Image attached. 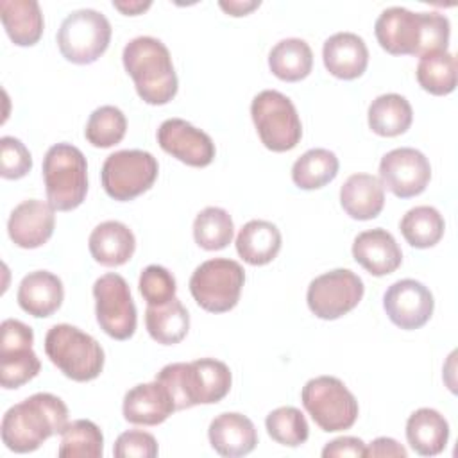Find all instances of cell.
Masks as SVG:
<instances>
[{"instance_id":"30bf717a","label":"cell","mask_w":458,"mask_h":458,"mask_svg":"<svg viewBox=\"0 0 458 458\" xmlns=\"http://www.w3.org/2000/svg\"><path fill=\"white\" fill-rule=\"evenodd\" d=\"M111 23L95 9H77L70 13L59 30L57 47L63 57L75 64L95 63L109 47Z\"/></svg>"},{"instance_id":"ab89813d","label":"cell","mask_w":458,"mask_h":458,"mask_svg":"<svg viewBox=\"0 0 458 458\" xmlns=\"http://www.w3.org/2000/svg\"><path fill=\"white\" fill-rule=\"evenodd\" d=\"M32 168L29 148L14 136L0 138V175L4 179H21Z\"/></svg>"},{"instance_id":"52a82bcc","label":"cell","mask_w":458,"mask_h":458,"mask_svg":"<svg viewBox=\"0 0 458 458\" xmlns=\"http://www.w3.org/2000/svg\"><path fill=\"white\" fill-rule=\"evenodd\" d=\"M250 116L261 143L272 152L292 150L302 138V123L297 109L281 91H259L252 98Z\"/></svg>"},{"instance_id":"44dd1931","label":"cell","mask_w":458,"mask_h":458,"mask_svg":"<svg viewBox=\"0 0 458 458\" xmlns=\"http://www.w3.org/2000/svg\"><path fill=\"white\" fill-rule=\"evenodd\" d=\"M322 59L326 70L344 81L363 75L369 64V48L354 32H336L324 41Z\"/></svg>"},{"instance_id":"8d00e7d4","label":"cell","mask_w":458,"mask_h":458,"mask_svg":"<svg viewBox=\"0 0 458 458\" xmlns=\"http://www.w3.org/2000/svg\"><path fill=\"white\" fill-rule=\"evenodd\" d=\"M127 131V118L114 106L97 107L86 123L84 136L97 148H109L120 143Z\"/></svg>"},{"instance_id":"4dcf8cb0","label":"cell","mask_w":458,"mask_h":458,"mask_svg":"<svg viewBox=\"0 0 458 458\" xmlns=\"http://www.w3.org/2000/svg\"><path fill=\"white\" fill-rule=\"evenodd\" d=\"M268 68L281 81H302L313 68L311 47L299 38L281 39L272 47L268 54Z\"/></svg>"},{"instance_id":"83f0119b","label":"cell","mask_w":458,"mask_h":458,"mask_svg":"<svg viewBox=\"0 0 458 458\" xmlns=\"http://www.w3.org/2000/svg\"><path fill=\"white\" fill-rule=\"evenodd\" d=\"M281 243V231L268 220H249L236 236V250L240 258L254 267L276 259Z\"/></svg>"},{"instance_id":"5b68a950","label":"cell","mask_w":458,"mask_h":458,"mask_svg":"<svg viewBox=\"0 0 458 458\" xmlns=\"http://www.w3.org/2000/svg\"><path fill=\"white\" fill-rule=\"evenodd\" d=\"M45 352L68 379L77 383L98 377L106 361L102 345L72 324H55L47 331Z\"/></svg>"},{"instance_id":"7c38bea8","label":"cell","mask_w":458,"mask_h":458,"mask_svg":"<svg viewBox=\"0 0 458 458\" xmlns=\"http://www.w3.org/2000/svg\"><path fill=\"white\" fill-rule=\"evenodd\" d=\"M93 297L100 329L114 340H129L136 331L138 315L127 281L114 272L104 274L93 284Z\"/></svg>"},{"instance_id":"f546056e","label":"cell","mask_w":458,"mask_h":458,"mask_svg":"<svg viewBox=\"0 0 458 458\" xmlns=\"http://www.w3.org/2000/svg\"><path fill=\"white\" fill-rule=\"evenodd\" d=\"M369 127L377 136L394 138L406 132L413 122L410 102L397 93H385L369 106Z\"/></svg>"},{"instance_id":"d6a6232c","label":"cell","mask_w":458,"mask_h":458,"mask_svg":"<svg viewBox=\"0 0 458 458\" xmlns=\"http://www.w3.org/2000/svg\"><path fill=\"white\" fill-rule=\"evenodd\" d=\"M399 229L411 247L429 249L444 236L445 222L440 211L433 206H415L404 213Z\"/></svg>"},{"instance_id":"f35d334b","label":"cell","mask_w":458,"mask_h":458,"mask_svg":"<svg viewBox=\"0 0 458 458\" xmlns=\"http://www.w3.org/2000/svg\"><path fill=\"white\" fill-rule=\"evenodd\" d=\"M140 293L147 301V306H159L175 297V277L161 265H148L140 274Z\"/></svg>"},{"instance_id":"8fae6325","label":"cell","mask_w":458,"mask_h":458,"mask_svg":"<svg viewBox=\"0 0 458 458\" xmlns=\"http://www.w3.org/2000/svg\"><path fill=\"white\" fill-rule=\"evenodd\" d=\"M157 172V159L150 152L131 148L109 154L102 165L100 179L111 199L127 202L150 190Z\"/></svg>"},{"instance_id":"d590c367","label":"cell","mask_w":458,"mask_h":458,"mask_svg":"<svg viewBox=\"0 0 458 458\" xmlns=\"http://www.w3.org/2000/svg\"><path fill=\"white\" fill-rule=\"evenodd\" d=\"M234 234L231 215L216 206L204 208L193 220V238L204 250L225 249Z\"/></svg>"},{"instance_id":"b9f144b4","label":"cell","mask_w":458,"mask_h":458,"mask_svg":"<svg viewBox=\"0 0 458 458\" xmlns=\"http://www.w3.org/2000/svg\"><path fill=\"white\" fill-rule=\"evenodd\" d=\"M324 458H340V456H365V442L358 437H340L326 444L322 449Z\"/></svg>"},{"instance_id":"277c9868","label":"cell","mask_w":458,"mask_h":458,"mask_svg":"<svg viewBox=\"0 0 458 458\" xmlns=\"http://www.w3.org/2000/svg\"><path fill=\"white\" fill-rule=\"evenodd\" d=\"M140 98L150 106L168 104L177 93V73L166 45L152 36L131 39L122 54Z\"/></svg>"},{"instance_id":"d4e9b609","label":"cell","mask_w":458,"mask_h":458,"mask_svg":"<svg viewBox=\"0 0 458 458\" xmlns=\"http://www.w3.org/2000/svg\"><path fill=\"white\" fill-rule=\"evenodd\" d=\"M340 204L354 220H372L385 206V188L370 174H352L340 188Z\"/></svg>"},{"instance_id":"603a6c76","label":"cell","mask_w":458,"mask_h":458,"mask_svg":"<svg viewBox=\"0 0 458 458\" xmlns=\"http://www.w3.org/2000/svg\"><path fill=\"white\" fill-rule=\"evenodd\" d=\"M16 299L25 313L36 318L50 317L63 304V281L48 270L30 272L21 279Z\"/></svg>"},{"instance_id":"7a4b0ae2","label":"cell","mask_w":458,"mask_h":458,"mask_svg":"<svg viewBox=\"0 0 458 458\" xmlns=\"http://www.w3.org/2000/svg\"><path fill=\"white\" fill-rule=\"evenodd\" d=\"M68 426V408L54 394L38 392L11 406L2 419V442L14 453H32Z\"/></svg>"},{"instance_id":"d6986e66","label":"cell","mask_w":458,"mask_h":458,"mask_svg":"<svg viewBox=\"0 0 458 458\" xmlns=\"http://www.w3.org/2000/svg\"><path fill=\"white\" fill-rule=\"evenodd\" d=\"M352 258L376 277L395 272L403 263L401 247L395 238L381 227L363 231L354 238Z\"/></svg>"},{"instance_id":"9a60e30c","label":"cell","mask_w":458,"mask_h":458,"mask_svg":"<svg viewBox=\"0 0 458 458\" xmlns=\"http://www.w3.org/2000/svg\"><path fill=\"white\" fill-rule=\"evenodd\" d=\"M431 179L428 157L411 147H401L386 152L379 161V181L399 199L420 195Z\"/></svg>"},{"instance_id":"6da1fadb","label":"cell","mask_w":458,"mask_h":458,"mask_svg":"<svg viewBox=\"0 0 458 458\" xmlns=\"http://www.w3.org/2000/svg\"><path fill=\"white\" fill-rule=\"evenodd\" d=\"M383 50L392 55H426L447 52L451 23L440 13H411L404 7L385 9L374 25Z\"/></svg>"},{"instance_id":"1f68e13d","label":"cell","mask_w":458,"mask_h":458,"mask_svg":"<svg viewBox=\"0 0 458 458\" xmlns=\"http://www.w3.org/2000/svg\"><path fill=\"white\" fill-rule=\"evenodd\" d=\"M340 163L327 148L306 150L292 166V181L301 190H318L329 184L338 174Z\"/></svg>"},{"instance_id":"e575fe53","label":"cell","mask_w":458,"mask_h":458,"mask_svg":"<svg viewBox=\"0 0 458 458\" xmlns=\"http://www.w3.org/2000/svg\"><path fill=\"white\" fill-rule=\"evenodd\" d=\"M57 454L61 458H100L104 454V435L100 428L88 419L68 422L61 433Z\"/></svg>"},{"instance_id":"7402d4cb","label":"cell","mask_w":458,"mask_h":458,"mask_svg":"<svg viewBox=\"0 0 458 458\" xmlns=\"http://www.w3.org/2000/svg\"><path fill=\"white\" fill-rule=\"evenodd\" d=\"M211 447L222 456H245L258 444V431L252 420L236 411L216 415L208 429Z\"/></svg>"},{"instance_id":"484cf974","label":"cell","mask_w":458,"mask_h":458,"mask_svg":"<svg viewBox=\"0 0 458 458\" xmlns=\"http://www.w3.org/2000/svg\"><path fill=\"white\" fill-rule=\"evenodd\" d=\"M406 440L420 456L440 454L449 440V424L440 411L419 408L406 420Z\"/></svg>"},{"instance_id":"e0dca14e","label":"cell","mask_w":458,"mask_h":458,"mask_svg":"<svg viewBox=\"0 0 458 458\" xmlns=\"http://www.w3.org/2000/svg\"><path fill=\"white\" fill-rule=\"evenodd\" d=\"M159 147L195 168H204L215 159V143L204 131L197 129L182 118H168L157 129Z\"/></svg>"},{"instance_id":"ba28073f","label":"cell","mask_w":458,"mask_h":458,"mask_svg":"<svg viewBox=\"0 0 458 458\" xmlns=\"http://www.w3.org/2000/svg\"><path fill=\"white\" fill-rule=\"evenodd\" d=\"M245 283L243 267L229 258H213L200 263L190 277V292L195 302L209 313L233 310Z\"/></svg>"},{"instance_id":"7bdbcfd3","label":"cell","mask_w":458,"mask_h":458,"mask_svg":"<svg viewBox=\"0 0 458 458\" xmlns=\"http://www.w3.org/2000/svg\"><path fill=\"white\" fill-rule=\"evenodd\" d=\"M365 456H395V458H406V449L390 437H379L372 440L369 445H365Z\"/></svg>"},{"instance_id":"5bb4252c","label":"cell","mask_w":458,"mask_h":458,"mask_svg":"<svg viewBox=\"0 0 458 458\" xmlns=\"http://www.w3.org/2000/svg\"><path fill=\"white\" fill-rule=\"evenodd\" d=\"M365 286L360 276L349 268H335L315 277L306 293L308 308L322 320H335L354 310Z\"/></svg>"},{"instance_id":"f6af8a7d","label":"cell","mask_w":458,"mask_h":458,"mask_svg":"<svg viewBox=\"0 0 458 458\" xmlns=\"http://www.w3.org/2000/svg\"><path fill=\"white\" fill-rule=\"evenodd\" d=\"M152 5V2H141V0H131V2H113V7L127 16H136L147 11Z\"/></svg>"},{"instance_id":"ac0fdd59","label":"cell","mask_w":458,"mask_h":458,"mask_svg":"<svg viewBox=\"0 0 458 458\" xmlns=\"http://www.w3.org/2000/svg\"><path fill=\"white\" fill-rule=\"evenodd\" d=\"M54 208L39 199L20 202L7 220V233L14 245L21 249H38L45 245L55 227Z\"/></svg>"},{"instance_id":"9c48e42d","label":"cell","mask_w":458,"mask_h":458,"mask_svg":"<svg viewBox=\"0 0 458 458\" xmlns=\"http://www.w3.org/2000/svg\"><path fill=\"white\" fill-rule=\"evenodd\" d=\"M301 401L315 424L327 433L349 429L358 419V401L335 376L310 379L301 392Z\"/></svg>"},{"instance_id":"60d3db41","label":"cell","mask_w":458,"mask_h":458,"mask_svg":"<svg viewBox=\"0 0 458 458\" xmlns=\"http://www.w3.org/2000/svg\"><path fill=\"white\" fill-rule=\"evenodd\" d=\"M113 454L116 458H154L157 456V442L154 435L147 431L129 429L116 438Z\"/></svg>"},{"instance_id":"836d02e7","label":"cell","mask_w":458,"mask_h":458,"mask_svg":"<svg viewBox=\"0 0 458 458\" xmlns=\"http://www.w3.org/2000/svg\"><path fill=\"white\" fill-rule=\"evenodd\" d=\"M419 86L437 97L449 95L456 88V57L451 52H433L419 59Z\"/></svg>"},{"instance_id":"ffe728a7","label":"cell","mask_w":458,"mask_h":458,"mask_svg":"<svg viewBox=\"0 0 458 458\" xmlns=\"http://www.w3.org/2000/svg\"><path fill=\"white\" fill-rule=\"evenodd\" d=\"M122 411L123 419L131 424L157 426L175 411V404L168 390L159 381H152L127 390Z\"/></svg>"},{"instance_id":"2e32d148","label":"cell","mask_w":458,"mask_h":458,"mask_svg":"<svg viewBox=\"0 0 458 458\" xmlns=\"http://www.w3.org/2000/svg\"><path fill=\"white\" fill-rule=\"evenodd\" d=\"M383 308L394 326L411 331L422 327L431 318L435 301L429 288L420 281L401 279L386 288Z\"/></svg>"},{"instance_id":"ee69618b","label":"cell","mask_w":458,"mask_h":458,"mask_svg":"<svg viewBox=\"0 0 458 458\" xmlns=\"http://www.w3.org/2000/svg\"><path fill=\"white\" fill-rule=\"evenodd\" d=\"M218 5L222 11H225L231 16H247L249 13L258 9L261 5V2L259 0H243V2L242 0H229V2L220 0Z\"/></svg>"},{"instance_id":"f1b7e54d","label":"cell","mask_w":458,"mask_h":458,"mask_svg":"<svg viewBox=\"0 0 458 458\" xmlns=\"http://www.w3.org/2000/svg\"><path fill=\"white\" fill-rule=\"evenodd\" d=\"M145 326L152 340L161 345L179 344L190 329V315L184 304L174 297L159 306H147Z\"/></svg>"},{"instance_id":"4316f807","label":"cell","mask_w":458,"mask_h":458,"mask_svg":"<svg viewBox=\"0 0 458 458\" xmlns=\"http://www.w3.org/2000/svg\"><path fill=\"white\" fill-rule=\"evenodd\" d=\"M0 16L9 39L18 47H32L43 34V14L36 0H2Z\"/></svg>"},{"instance_id":"74e56055","label":"cell","mask_w":458,"mask_h":458,"mask_svg":"<svg viewBox=\"0 0 458 458\" xmlns=\"http://www.w3.org/2000/svg\"><path fill=\"white\" fill-rule=\"evenodd\" d=\"M265 426L272 440L288 447H297L310 437L306 417L295 406H281L272 410L265 419Z\"/></svg>"},{"instance_id":"3957f363","label":"cell","mask_w":458,"mask_h":458,"mask_svg":"<svg viewBox=\"0 0 458 458\" xmlns=\"http://www.w3.org/2000/svg\"><path fill=\"white\" fill-rule=\"evenodd\" d=\"M177 410H186L197 404H215L222 401L233 383L229 367L215 358H200L190 363H168L157 376Z\"/></svg>"},{"instance_id":"4fadbf2b","label":"cell","mask_w":458,"mask_h":458,"mask_svg":"<svg viewBox=\"0 0 458 458\" xmlns=\"http://www.w3.org/2000/svg\"><path fill=\"white\" fill-rule=\"evenodd\" d=\"M32 327L16 318L0 326V385L7 390L20 388L38 376L41 361L32 351Z\"/></svg>"},{"instance_id":"8992f818","label":"cell","mask_w":458,"mask_h":458,"mask_svg":"<svg viewBox=\"0 0 458 458\" xmlns=\"http://www.w3.org/2000/svg\"><path fill=\"white\" fill-rule=\"evenodd\" d=\"M43 181L48 204L57 211L79 208L88 193V163L72 143L52 145L43 157Z\"/></svg>"},{"instance_id":"cb8c5ba5","label":"cell","mask_w":458,"mask_h":458,"mask_svg":"<svg viewBox=\"0 0 458 458\" xmlns=\"http://www.w3.org/2000/svg\"><path fill=\"white\" fill-rule=\"evenodd\" d=\"M88 247L97 263L104 267H120L132 258L136 238L125 224L106 220L91 231Z\"/></svg>"}]
</instances>
